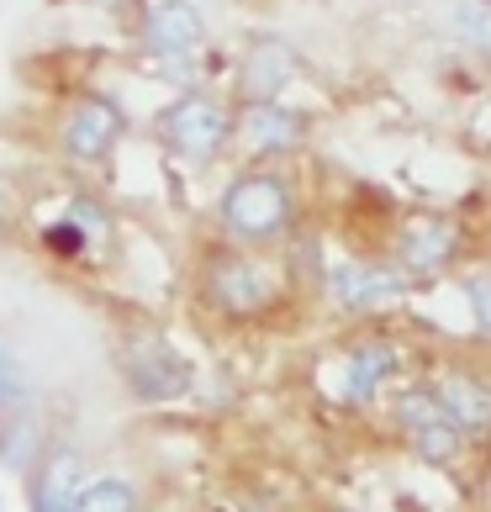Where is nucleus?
Returning <instances> with one entry per match:
<instances>
[{
    "label": "nucleus",
    "mask_w": 491,
    "mask_h": 512,
    "mask_svg": "<svg viewBox=\"0 0 491 512\" xmlns=\"http://www.w3.org/2000/svg\"><path fill=\"white\" fill-rule=\"evenodd\" d=\"M433 396L460 423V433H491V381H481L470 370H444L433 381Z\"/></svg>",
    "instance_id": "6"
},
{
    "label": "nucleus",
    "mask_w": 491,
    "mask_h": 512,
    "mask_svg": "<svg viewBox=\"0 0 491 512\" xmlns=\"http://www.w3.org/2000/svg\"><path fill=\"white\" fill-rule=\"evenodd\" d=\"M37 439H43V433H37V423L27 412H16V423H6L0 428V460H6L11 470H22V476H32L37 465Z\"/></svg>",
    "instance_id": "15"
},
{
    "label": "nucleus",
    "mask_w": 491,
    "mask_h": 512,
    "mask_svg": "<svg viewBox=\"0 0 491 512\" xmlns=\"http://www.w3.org/2000/svg\"><path fill=\"white\" fill-rule=\"evenodd\" d=\"M396 423L407 428L412 449H418L428 465H449V460L460 454V444H465L460 423L444 412V402L433 396V386H423V391H402V396H396Z\"/></svg>",
    "instance_id": "2"
},
{
    "label": "nucleus",
    "mask_w": 491,
    "mask_h": 512,
    "mask_svg": "<svg viewBox=\"0 0 491 512\" xmlns=\"http://www.w3.org/2000/svg\"><path fill=\"white\" fill-rule=\"evenodd\" d=\"M333 291L344 307H381V301L402 296V275L381 270V264H338L333 270Z\"/></svg>",
    "instance_id": "12"
},
{
    "label": "nucleus",
    "mask_w": 491,
    "mask_h": 512,
    "mask_svg": "<svg viewBox=\"0 0 491 512\" xmlns=\"http://www.w3.org/2000/svg\"><path fill=\"white\" fill-rule=\"evenodd\" d=\"M465 296H470V312H476V328L491 333V275H476L465 286Z\"/></svg>",
    "instance_id": "19"
},
{
    "label": "nucleus",
    "mask_w": 491,
    "mask_h": 512,
    "mask_svg": "<svg viewBox=\"0 0 491 512\" xmlns=\"http://www.w3.org/2000/svg\"><path fill=\"white\" fill-rule=\"evenodd\" d=\"M22 402V370H16V359L0 349V412Z\"/></svg>",
    "instance_id": "20"
},
{
    "label": "nucleus",
    "mask_w": 491,
    "mask_h": 512,
    "mask_svg": "<svg viewBox=\"0 0 491 512\" xmlns=\"http://www.w3.org/2000/svg\"><path fill=\"white\" fill-rule=\"evenodd\" d=\"M80 460H74V449H48L43 465L27 476V502L32 512H74V502H80Z\"/></svg>",
    "instance_id": "4"
},
{
    "label": "nucleus",
    "mask_w": 491,
    "mask_h": 512,
    "mask_svg": "<svg viewBox=\"0 0 491 512\" xmlns=\"http://www.w3.org/2000/svg\"><path fill=\"white\" fill-rule=\"evenodd\" d=\"M212 291H217V301H228V307H238V312H254V307H264L270 301V275H264V264L259 259H238V254H228V259H217L212 264Z\"/></svg>",
    "instance_id": "11"
},
{
    "label": "nucleus",
    "mask_w": 491,
    "mask_h": 512,
    "mask_svg": "<svg viewBox=\"0 0 491 512\" xmlns=\"http://www.w3.org/2000/svg\"><path fill=\"white\" fill-rule=\"evenodd\" d=\"M396 249H402L407 270L433 275L439 264H449V254H455V222H444V217H412L402 227V238H396Z\"/></svg>",
    "instance_id": "10"
},
{
    "label": "nucleus",
    "mask_w": 491,
    "mask_h": 512,
    "mask_svg": "<svg viewBox=\"0 0 491 512\" xmlns=\"http://www.w3.org/2000/svg\"><path fill=\"white\" fill-rule=\"evenodd\" d=\"M455 32L491 53V0H455Z\"/></svg>",
    "instance_id": "17"
},
{
    "label": "nucleus",
    "mask_w": 491,
    "mask_h": 512,
    "mask_svg": "<svg viewBox=\"0 0 491 512\" xmlns=\"http://www.w3.org/2000/svg\"><path fill=\"white\" fill-rule=\"evenodd\" d=\"M201 37H206V22H201L196 6H185V0H164V6H154L148 22H143V43L154 53H164V59L191 53Z\"/></svg>",
    "instance_id": "8"
},
{
    "label": "nucleus",
    "mask_w": 491,
    "mask_h": 512,
    "mask_svg": "<svg viewBox=\"0 0 491 512\" xmlns=\"http://www.w3.org/2000/svg\"><path fill=\"white\" fill-rule=\"evenodd\" d=\"M159 138L175 148L180 159L201 164L222 148V138H228V111H222L212 96H185L159 117Z\"/></svg>",
    "instance_id": "3"
},
{
    "label": "nucleus",
    "mask_w": 491,
    "mask_h": 512,
    "mask_svg": "<svg viewBox=\"0 0 491 512\" xmlns=\"http://www.w3.org/2000/svg\"><path fill=\"white\" fill-rule=\"evenodd\" d=\"M74 512H138V486L122 481V476H101V481H85Z\"/></svg>",
    "instance_id": "16"
},
{
    "label": "nucleus",
    "mask_w": 491,
    "mask_h": 512,
    "mask_svg": "<svg viewBox=\"0 0 491 512\" xmlns=\"http://www.w3.org/2000/svg\"><path fill=\"white\" fill-rule=\"evenodd\" d=\"M117 138H122V111L111 101H85L64 127V148L74 159H106Z\"/></svg>",
    "instance_id": "9"
},
{
    "label": "nucleus",
    "mask_w": 491,
    "mask_h": 512,
    "mask_svg": "<svg viewBox=\"0 0 491 512\" xmlns=\"http://www.w3.org/2000/svg\"><path fill=\"white\" fill-rule=\"evenodd\" d=\"M396 365H402V349L386 344V338L354 344V349H349V381H344V396H349V402H370L375 386H381L386 375H396Z\"/></svg>",
    "instance_id": "13"
},
{
    "label": "nucleus",
    "mask_w": 491,
    "mask_h": 512,
    "mask_svg": "<svg viewBox=\"0 0 491 512\" xmlns=\"http://www.w3.org/2000/svg\"><path fill=\"white\" fill-rule=\"evenodd\" d=\"M222 222H228V233L249 238V243H264V238H280L291 222V196L280 175H243L228 185V196H222Z\"/></svg>",
    "instance_id": "1"
},
{
    "label": "nucleus",
    "mask_w": 491,
    "mask_h": 512,
    "mask_svg": "<svg viewBox=\"0 0 491 512\" xmlns=\"http://www.w3.org/2000/svg\"><path fill=\"white\" fill-rule=\"evenodd\" d=\"M238 138L249 143V148H291L301 138V117L286 106H275V101H264V106H243L238 111Z\"/></svg>",
    "instance_id": "14"
},
{
    "label": "nucleus",
    "mask_w": 491,
    "mask_h": 512,
    "mask_svg": "<svg viewBox=\"0 0 491 512\" xmlns=\"http://www.w3.org/2000/svg\"><path fill=\"white\" fill-rule=\"evenodd\" d=\"M127 381H132L138 396H148V402H169V396L185 391V365L175 359L169 344L148 338V344H138L127 354Z\"/></svg>",
    "instance_id": "5"
},
{
    "label": "nucleus",
    "mask_w": 491,
    "mask_h": 512,
    "mask_svg": "<svg viewBox=\"0 0 491 512\" xmlns=\"http://www.w3.org/2000/svg\"><path fill=\"white\" fill-rule=\"evenodd\" d=\"M48 249L53 254H80L85 249V227L74 222V217H64L59 227H48Z\"/></svg>",
    "instance_id": "18"
},
{
    "label": "nucleus",
    "mask_w": 491,
    "mask_h": 512,
    "mask_svg": "<svg viewBox=\"0 0 491 512\" xmlns=\"http://www.w3.org/2000/svg\"><path fill=\"white\" fill-rule=\"evenodd\" d=\"M291 74H296V53H291L286 43H254L249 59H243V74H238V96H243V106L275 101L280 90H286Z\"/></svg>",
    "instance_id": "7"
}]
</instances>
